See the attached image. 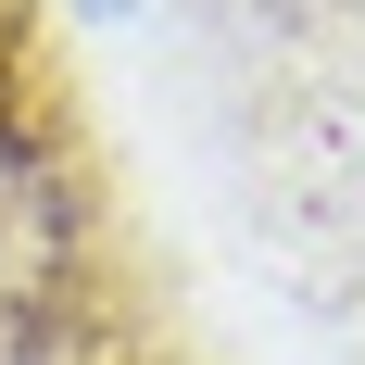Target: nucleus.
Segmentation results:
<instances>
[{"mask_svg": "<svg viewBox=\"0 0 365 365\" xmlns=\"http://www.w3.org/2000/svg\"><path fill=\"white\" fill-rule=\"evenodd\" d=\"M88 13H126V0H88Z\"/></svg>", "mask_w": 365, "mask_h": 365, "instance_id": "obj_2", "label": "nucleus"}, {"mask_svg": "<svg viewBox=\"0 0 365 365\" xmlns=\"http://www.w3.org/2000/svg\"><path fill=\"white\" fill-rule=\"evenodd\" d=\"M76 252H88L76 164L51 139V113L0 76V328H51L76 290Z\"/></svg>", "mask_w": 365, "mask_h": 365, "instance_id": "obj_1", "label": "nucleus"}]
</instances>
